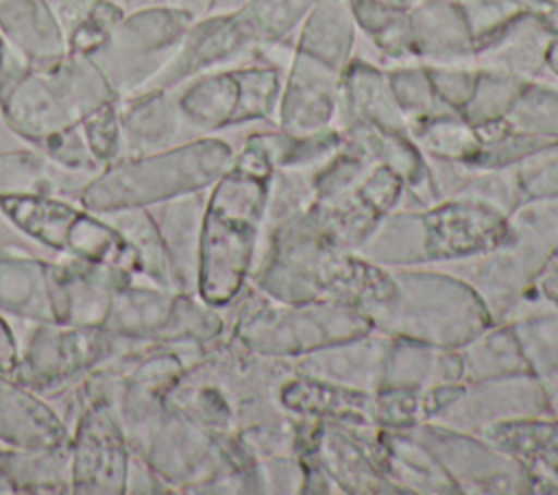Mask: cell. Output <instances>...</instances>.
<instances>
[{
  "mask_svg": "<svg viewBox=\"0 0 558 495\" xmlns=\"http://www.w3.org/2000/svg\"><path fill=\"white\" fill-rule=\"evenodd\" d=\"M192 22V15L166 4L140 9L122 17L89 57L116 96L140 89L168 63Z\"/></svg>",
  "mask_w": 558,
  "mask_h": 495,
  "instance_id": "obj_1",
  "label": "cell"
},
{
  "mask_svg": "<svg viewBox=\"0 0 558 495\" xmlns=\"http://www.w3.org/2000/svg\"><path fill=\"white\" fill-rule=\"evenodd\" d=\"M231 148L220 140H198L179 148L157 153L107 172L92 192H105L94 203H137L203 185L227 170Z\"/></svg>",
  "mask_w": 558,
  "mask_h": 495,
  "instance_id": "obj_2",
  "label": "cell"
},
{
  "mask_svg": "<svg viewBox=\"0 0 558 495\" xmlns=\"http://www.w3.org/2000/svg\"><path fill=\"white\" fill-rule=\"evenodd\" d=\"M340 70L294 50L279 96V126L292 135H305L331 126L340 98Z\"/></svg>",
  "mask_w": 558,
  "mask_h": 495,
  "instance_id": "obj_3",
  "label": "cell"
},
{
  "mask_svg": "<svg viewBox=\"0 0 558 495\" xmlns=\"http://www.w3.org/2000/svg\"><path fill=\"white\" fill-rule=\"evenodd\" d=\"M7 124L26 140L46 142L78 122L59 87L41 70L24 76L0 100Z\"/></svg>",
  "mask_w": 558,
  "mask_h": 495,
  "instance_id": "obj_4",
  "label": "cell"
},
{
  "mask_svg": "<svg viewBox=\"0 0 558 495\" xmlns=\"http://www.w3.org/2000/svg\"><path fill=\"white\" fill-rule=\"evenodd\" d=\"M554 35L530 11H521L497 33L475 46L473 65L501 70L525 81H534L545 72V61Z\"/></svg>",
  "mask_w": 558,
  "mask_h": 495,
  "instance_id": "obj_5",
  "label": "cell"
},
{
  "mask_svg": "<svg viewBox=\"0 0 558 495\" xmlns=\"http://www.w3.org/2000/svg\"><path fill=\"white\" fill-rule=\"evenodd\" d=\"M408 20L421 63H473L475 44L458 0H423L408 13Z\"/></svg>",
  "mask_w": 558,
  "mask_h": 495,
  "instance_id": "obj_6",
  "label": "cell"
},
{
  "mask_svg": "<svg viewBox=\"0 0 558 495\" xmlns=\"http://www.w3.org/2000/svg\"><path fill=\"white\" fill-rule=\"evenodd\" d=\"M0 31L35 68L54 63L68 50L50 0H0Z\"/></svg>",
  "mask_w": 558,
  "mask_h": 495,
  "instance_id": "obj_7",
  "label": "cell"
},
{
  "mask_svg": "<svg viewBox=\"0 0 558 495\" xmlns=\"http://www.w3.org/2000/svg\"><path fill=\"white\" fill-rule=\"evenodd\" d=\"M357 26L349 0H318L299 26L296 50H303L336 70L351 61Z\"/></svg>",
  "mask_w": 558,
  "mask_h": 495,
  "instance_id": "obj_8",
  "label": "cell"
},
{
  "mask_svg": "<svg viewBox=\"0 0 558 495\" xmlns=\"http://www.w3.org/2000/svg\"><path fill=\"white\" fill-rule=\"evenodd\" d=\"M357 33L392 63H408L416 59L405 11L392 9L384 0H349Z\"/></svg>",
  "mask_w": 558,
  "mask_h": 495,
  "instance_id": "obj_9",
  "label": "cell"
},
{
  "mask_svg": "<svg viewBox=\"0 0 558 495\" xmlns=\"http://www.w3.org/2000/svg\"><path fill=\"white\" fill-rule=\"evenodd\" d=\"M181 118L198 129H220L231 124L238 105V83L233 70H220L194 81L177 100Z\"/></svg>",
  "mask_w": 558,
  "mask_h": 495,
  "instance_id": "obj_10",
  "label": "cell"
},
{
  "mask_svg": "<svg viewBox=\"0 0 558 495\" xmlns=\"http://www.w3.org/2000/svg\"><path fill=\"white\" fill-rule=\"evenodd\" d=\"M525 83H527L525 79L501 72V70L477 68L473 92L460 113L475 129L499 124L517 102Z\"/></svg>",
  "mask_w": 558,
  "mask_h": 495,
  "instance_id": "obj_11",
  "label": "cell"
},
{
  "mask_svg": "<svg viewBox=\"0 0 558 495\" xmlns=\"http://www.w3.org/2000/svg\"><path fill=\"white\" fill-rule=\"evenodd\" d=\"M508 129L558 142V81H527L504 118Z\"/></svg>",
  "mask_w": 558,
  "mask_h": 495,
  "instance_id": "obj_12",
  "label": "cell"
},
{
  "mask_svg": "<svg viewBox=\"0 0 558 495\" xmlns=\"http://www.w3.org/2000/svg\"><path fill=\"white\" fill-rule=\"evenodd\" d=\"M179 118V105L168 98L166 89H153L144 92V98L135 100L133 107L124 113L122 129L135 144L159 146L177 133Z\"/></svg>",
  "mask_w": 558,
  "mask_h": 495,
  "instance_id": "obj_13",
  "label": "cell"
},
{
  "mask_svg": "<svg viewBox=\"0 0 558 495\" xmlns=\"http://www.w3.org/2000/svg\"><path fill=\"white\" fill-rule=\"evenodd\" d=\"M238 83V105L231 124H242L251 120H264L279 107L281 96V70L253 63L233 70Z\"/></svg>",
  "mask_w": 558,
  "mask_h": 495,
  "instance_id": "obj_14",
  "label": "cell"
},
{
  "mask_svg": "<svg viewBox=\"0 0 558 495\" xmlns=\"http://www.w3.org/2000/svg\"><path fill=\"white\" fill-rule=\"evenodd\" d=\"M318 0H246L238 7L257 44L281 41L301 26Z\"/></svg>",
  "mask_w": 558,
  "mask_h": 495,
  "instance_id": "obj_15",
  "label": "cell"
},
{
  "mask_svg": "<svg viewBox=\"0 0 558 495\" xmlns=\"http://www.w3.org/2000/svg\"><path fill=\"white\" fill-rule=\"evenodd\" d=\"M386 76L408 124L449 109L438 100L425 63H397Z\"/></svg>",
  "mask_w": 558,
  "mask_h": 495,
  "instance_id": "obj_16",
  "label": "cell"
},
{
  "mask_svg": "<svg viewBox=\"0 0 558 495\" xmlns=\"http://www.w3.org/2000/svg\"><path fill=\"white\" fill-rule=\"evenodd\" d=\"M458 2L475 46L486 37H490L493 33H497L514 15L525 11L521 0H458Z\"/></svg>",
  "mask_w": 558,
  "mask_h": 495,
  "instance_id": "obj_17",
  "label": "cell"
},
{
  "mask_svg": "<svg viewBox=\"0 0 558 495\" xmlns=\"http://www.w3.org/2000/svg\"><path fill=\"white\" fill-rule=\"evenodd\" d=\"M425 68L438 100L453 111H462L473 92L477 68L473 63H447Z\"/></svg>",
  "mask_w": 558,
  "mask_h": 495,
  "instance_id": "obj_18",
  "label": "cell"
},
{
  "mask_svg": "<svg viewBox=\"0 0 558 495\" xmlns=\"http://www.w3.org/2000/svg\"><path fill=\"white\" fill-rule=\"evenodd\" d=\"M85 144L96 157L109 159L116 155L120 142V124L113 109V102H107L83 118Z\"/></svg>",
  "mask_w": 558,
  "mask_h": 495,
  "instance_id": "obj_19",
  "label": "cell"
},
{
  "mask_svg": "<svg viewBox=\"0 0 558 495\" xmlns=\"http://www.w3.org/2000/svg\"><path fill=\"white\" fill-rule=\"evenodd\" d=\"M44 177V161L28 153L0 155V188L33 185Z\"/></svg>",
  "mask_w": 558,
  "mask_h": 495,
  "instance_id": "obj_20",
  "label": "cell"
},
{
  "mask_svg": "<svg viewBox=\"0 0 558 495\" xmlns=\"http://www.w3.org/2000/svg\"><path fill=\"white\" fill-rule=\"evenodd\" d=\"M161 4L183 11L187 15H192L194 20L209 15V11L216 7V0H161Z\"/></svg>",
  "mask_w": 558,
  "mask_h": 495,
  "instance_id": "obj_21",
  "label": "cell"
},
{
  "mask_svg": "<svg viewBox=\"0 0 558 495\" xmlns=\"http://www.w3.org/2000/svg\"><path fill=\"white\" fill-rule=\"evenodd\" d=\"M545 70L558 81V39L554 37L549 52H547V61H545Z\"/></svg>",
  "mask_w": 558,
  "mask_h": 495,
  "instance_id": "obj_22",
  "label": "cell"
},
{
  "mask_svg": "<svg viewBox=\"0 0 558 495\" xmlns=\"http://www.w3.org/2000/svg\"><path fill=\"white\" fill-rule=\"evenodd\" d=\"M386 4H390L392 9H399V11H405V13H410L416 4H421L423 0H384Z\"/></svg>",
  "mask_w": 558,
  "mask_h": 495,
  "instance_id": "obj_23",
  "label": "cell"
},
{
  "mask_svg": "<svg viewBox=\"0 0 558 495\" xmlns=\"http://www.w3.org/2000/svg\"><path fill=\"white\" fill-rule=\"evenodd\" d=\"M70 2H92V0H50V4H70Z\"/></svg>",
  "mask_w": 558,
  "mask_h": 495,
  "instance_id": "obj_24",
  "label": "cell"
}]
</instances>
